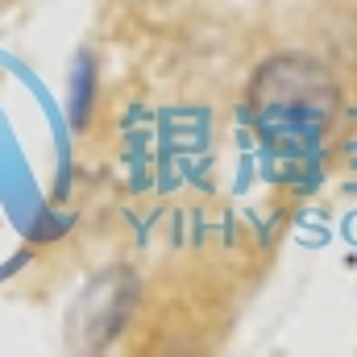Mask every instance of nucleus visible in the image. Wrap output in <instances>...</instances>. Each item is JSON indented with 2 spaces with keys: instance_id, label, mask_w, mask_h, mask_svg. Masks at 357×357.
Masks as SVG:
<instances>
[{
  "instance_id": "obj_1",
  "label": "nucleus",
  "mask_w": 357,
  "mask_h": 357,
  "mask_svg": "<svg viewBox=\"0 0 357 357\" xmlns=\"http://www.w3.org/2000/svg\"><path fill=\"white\" fill-rule=\"evenodd\" d=\"M341 108V88L333 71L307 54H274L266 59L245 91V116L266 146V154L282 167L312 162L320 142Z\"/></svg>"
},
{
  "instance_id": "obj_2",
  "label": "nucleus",
  "mask_w": 357,
  "mask_h": 357,
  "mask_svg": "<svg viewBox=\"0 0 357 357\" xmlns=\"http://www.w3.org/2000/svg\"><path fill=\"white\" fill-rule=\"evenodd\" d=\"M137 274L125 266L100 270L88 287L75 295L71 312H67V349L75 354H100L108 349L125 324L133 320V307H137Z\"/></svg>"
},
{
  "instance_id": "obj_3",
  "label": "nucleus",
  "mask_w": 357,
  "mask_h": 357,
  "mask_svg": "<svg viewBox=\"0 0 357 357\" xmlns=\"http://www.w3.org/2000/svg\"><path fill=\"white\" fill-rule=\"evenodd\" d=\"M91 91H96V71H91V54H79L75 63V79H71V125L84 129L91 112Z\"/></svg>"
}]
</instances>
